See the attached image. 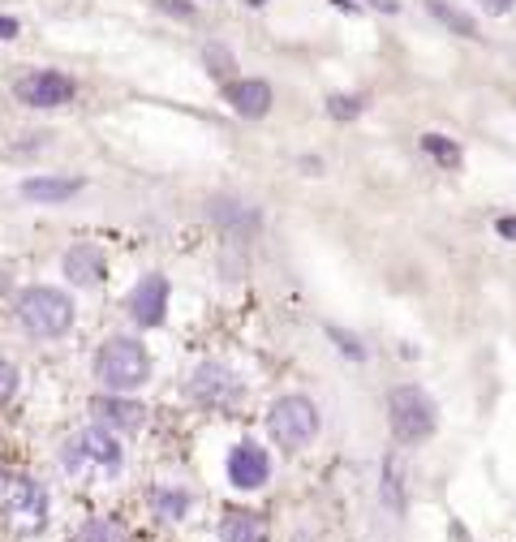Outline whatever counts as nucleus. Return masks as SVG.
I'll list each match as a JSON object with an SVG mask.
<instances>
[{
	"label": "nucleus",
	"instance_id": "obj_15",
	"mask_svg": "<svg viewBox=\"0 0 516 542\" xmlns=\"http://www.w3.org/2000/svg\"><path fill=\"white\" fill-rule=\"evenodd\" d=\"M95 413H99V418H104L108 426H125V431H134L147 409L134 405V401H121V396L112 392V396H99V401H95Z\"/></svg>",
	"mask_w": 516,
	"mask_h": 542
},
{
	"label": "nucleus",
	"instance_id": "obj_30",
	"mask_svg": "<svg viewBox=\"0 0 516 542\" xmlns=\"http://www.w3.org/2000/svg\"><path fill=\"white\" fill-rule=\"evenodd\" d=\"M370 9H379V13H400V0H366Z\"/></svg>",
	"mask_w": 516,
	"mask_h": 542
},
{
	"label": "nucleus",
	"instance_id": "obj_8",
	"mask_svg": "<svg viewBox=\"0 0 516 542\" xmlns=\"http://www.w3.org/2000/svg\"><path fill=\"white\" fill-rule=\"evenodd\" d=\"M129 315H134L138 327H160L168 319V280L160 271H151V276H142L134 284V293H129Z\"/></svg>",
	"mask_w": 516,
	"mask_h": 542
},
{
	"label": "nucleus",
	"instance_id": "obj_10",
	"mask_svg": "<svg viewBox=\"0 0 516 542\" xmlns=\"http://www.w3.org/2000/svg\"><path fill=\"white\" fill-rule=\"evenodd\" d=\"M271 478V456L258 448V444H237L228 452V482H233L237 491H258L263 482Z\"/></svg>",
	"mask_w": 516,
	"mask_h": 542
},
{
	"label": "nucleus",
	"instance_id": "obj_16",
	"mask_svg": "<svg viewBox=\"0 0 516 542\" xmlns=\"http://www.w3.org/2000/svg\"><path fill=\"white\" fill-rule=\"evenodd\" d=\"M215 220H220L233 237H250L258 228V211L254 207H241V203H215Z\"/></svg>",
	"mask_w": 516,
	"mask_h": 542
},
{
	"label": "nucleus",
	"instance_id": "obj_32",
	"mask_svg": "<svg viewBox=\"0 0 516 542\" xmlns=\"http://www.w3.org/2000/svg\"><path fill=\"white\" fill-rule=\"evenodd\" d=\"M250 5H263V0H250Z\"/></svg>",
	"mask_w": 516,
	"mask_h": 542
},
{
	"label": "nucleus",
	"instance_id": "obj_18",
	"mask_svg": "<svg viewBox=\"0 0 516 542\" xmlns=\"http://www.w3.org/2000/svg\"><path fill=\"white\" fill-rule=\"evenodd\" d=\"M422 151L430 155V160H439L443 168H456V164H461V147H456L448 134H422Z\"/></svg>",
	"mask_w": 516,
	"mask_h": 542
},
{
	"label": "nucleus",
	"instance_id": "obj_11",
	"mask_svg": "<svg viewBox=\"0 0 516 542\" xmlns=\"http://www.w3.org/2000/svg\"><path fill=\"white\" fill-rule=\"evenodd\" d=\"M224 99L233 104L237 117H267L271 112V87L263 78H233V82H224Z\"/></svg>",
	"mask_w": 516,
	"mask_h": 542
},
{
	"label": "nucleus",
	"instance_id": "obj_14",
	"mask_svg": "<svg viewBox=\"0 0 516 542\" xmlns=\"http://www.w3.org/2000/svg\"><path fill=\"white\" fill-rule=\"evenodd\" d=\"M220 538L224 542H263L267 525L258 512H228V517L220 521Z\"/></svg>",
	"mask_w": 516,
	"mask_h": 542
},
{
	"label": "nucleus",
	"instance_id": "obj_31",
	"mask_svg": "<svg viewBox=\"0 0 516 542\" xmlns=\"http://www.w3.org/2000/svg\"><path fill=\"white\" fill-rule=\"evenodd\" d=\"M9 289V280H5V271H0V293H5Z\"/></svg>",
	"mask_w": 516,
	"mask_h": 542
},
{
	"label": "nucleus",
	"instance_id": "obj_2",
	"mask_svg": "<svg viewBox=\"0 0 516 542\" xmlns=\"http://www.w3.org/2000/svg\"><path fill=\"white\" fill-rule=\"evenodd\" d=\"M18 323L39 340L65 336L69 323H74V302L61 289H48V284H31V289L18 293Z\"/></svg>",
	"mask_w": 516,
	"mask_h": 542
},
{
	"label": "nucleus",
	"instance_id": "obj_23",
	"mask_svg": "<svg viewBox=\"0 0 516 542\" xmlns=\"http://www.w3.org/2000/svg\"><path fill=\"white\" fill-rule=\"evenodd\" d=\"M78 542H117V530H112V521H86Z\"/></svg>",
	"mask_w": 516,
	"mask_h": 542
},
{
	"label": "nucleus",
	"instance_id": "obj_25",
	"mask_svg": "<svg viewBox=\"0 0 516 542\" xmlns=\"http://www.w3.org/2000/svg\"><path fill=\"white\" fill-rule=\"evenodd\" d=\"M327 336L332 340H340V349L349 353V358H366V349L357 345V336H349V332H340V327H327Z\"/></svg>",
	"mask_w": 516,
	"mask_h": 542
},
{
	"label": "nucleus",
	"instance_id": "obj_3",
	"mask_svg": "<svg viewBox=\"0 0 516 542\" xmlns=\"http://www.w3.org/2000/svg\"><path fill=\"white\" fill-rule=\"evenodd\" d=\"M121 461H125V452L104 426H86V431H78L74 439H69V448H65V469L74 478H82V482L112 478L121 469Z\"/></svg>",
	"mask_w": 516,
	"mask_h": 542
},
{
	"label": "nucleus",
	"instance_id": "obj_7",
	"mask_svg": "<svg viewBox=\"0 0 516 542\" xmlns=\"http://www.w3.org/2000/svg\"><path fill=\"white\" fill-rule=\"evenodd\" d=\"M185 392H190L198 405H207V409H228V405L241 401L237 375L228 366H220V362H203V366H198L194 379L185 383Z\"/></svg>",
	"mask_w": 516,
	"mask_h": 542
},
{
	"label": "nucleus",
	"instance_id": "obj_13",
	"mask_svg": "<svg viewBox=\"0 0 516 542\" xmlns=\"http://www.w3.org/2000/svg\"><path fill=\"white\" fill-rule=\"evenodd\" d=\"M82 190L78 177H31L22 181V198H31V203H69Z\"/></svg>",
	"mask_w": 516,
	"mask_h": 542
},
{
	"label": "nucleus",
	"instance_id": "obj_4",
	"mask_svg": "<svg viewBox=\"0 0 516 542\" xmlns=\"http://www.w3.org/2000/svg\"><path fill=\"white\" fill-rule=\"evenodd\" d=\"M387 422H392V435L400 444L413 448V444L435 435V401H430L422 388L405 383V388H396L387 396Z\"/></svg>",
	"mask_w": 516,
	"mask_h": 542
},
{
	"label": "nucleus",
	"instance_id": "obj_24",
	"mask_svg": "<svg viewBox=\"0 0 516 542\" xmlns=\"http://www.w3.org/2000/svg\"><path fill=\"white\" fill-rule=\"evenodd\" d=\"M13 392H18V366L0 362V405H9Z\"/></svg>",
	"mask_w": 516,
	"mask_h": 542
},
{
	"label": "nucleus",
	"instance_id": "obj_22",
	"mask_svg": "<svg viewBox=\"0 0 516 542\" xmlns=\"http://www.w3.org/2000/svg\"><path fill=\"white\" fill-rule=\"evenodd\" d=\"M151 504L160 508L164 517H172V521H177L181 512H185V495H181V491H151Z\"/></svg>",
	"mask_w": 516,
	"mask_h": 542
},
{
	"label": "nucleus",
	"instance_id": "obj_19",
	"mask_svg": "<svg viewBox=\"0 0 516 542\" xmlns=\"http://www.w3.org/2000/svg\"><path fill=\"white\" fill-rule=\"evenodd\" d=\"M383 504L396 512H405V487H400V469H396V461H383Z\"/></svg>",
	"mask_w": 516,
	"mask_h": 542
},
{
	"label": "nucleus",
	"instance_id": "obj_26",
	"mask_svg": "<svg viewBox=\"0 0 516 542\" xmlns=\"http://www.w3.org/2000/svg\"><path fill=\"white\" fill-rule=\"evenodd\" d=\"M164 13H177V18H190L194 22V5H185V0H155Z\"/></svg>",
	"mask_w": 516,
	"mask_h": 542
},
{
	"label": "nucleus",
	"instance_id": "obj_21",
	"mask_svg": "<svg viewBox=\"0 0 516 542\" xmlns=\"http://www.w3.org/2000/svg\"><path fill=\"white\" fill-rule=\"evenodd\" d=\"M362 99L357 95H327V112H332L336 121H353V117H362Z\"/></svg>",
	"mask_w": 516,
	"mask_h": 542
},
{
	"label": "nucleus",
	"instance_id": "obj_12",
	"mask_svg": "<svg viewBox=\"0 0 516 542\" xmlns=\"http://www.w3.org/2000/svg\"><path fill=\"white\" fill-rule=\"evenodd\" d=\"M65 276L74 284H99L104 280V254H99V246L78 241V246L65 254Z\"/></svg>",
	"mask_w": 516,
	"mask_h": 542
},
{
	"label": "nucleus",
	"instance_id": "obj_6",
	"mask_svg": "<svg viewBox=\"0 0 516 542\" xmlns=\"http://www.w3.org/2000/svg\"><path fill=\"white\" fill-rule=\"evenodd\" d=\"M13 95L26 108H65V104H74L78 82L61 74V69H31V74H22L13 82Z\"/></svg>",
	"mask_w": 516,
	"mask_h": 542
},
{
	"label": "nucleus",
	"instance_id": "obj_29",
	"mask_svg": "<svg viewBox=\"0 0 516 542\" xmlns=\"http://www.w3.org/2000/svg\"><path fill=\"white\" fill-rule=\"evenodd\" d=\"M478 5H482L486 13H508V9L516 5V0H478Z\"/></svg>",
	"mask_w": 516,
	"mask_h": 542
},
{
	"label": "nucleus",
	"instance_id": "obj_1",
	"mask_svg": "<svg viewBox=\"0 0 516 542\" xmlns=\"http://www.w3.org/2000/svg\"><path fill=\"white\" fill-rule=\"evenodd\" d=\"M95 379L104 383L108 392H138L142 383L151 379V353L142 340L134 336H108L99 345V358H95Z\"/></svg>",
	"mask_w": 516,
	"mask_h": 542
},
{
	"label": "nucleus",
	"instance_id": "obj_27",
	"mask_svg": "<svg viewBox=\"0 0 516 542\" xmlns=\"http://www.w3.org/2000/svg\"><path fill=\"white\" fill-rule=\"evenodd\" d=\"M18 35H22L18 18H9V13H0V39H18Z\"/></svg>",
	"mask_w": 516,
	"mask_h": 542
},
{
	"label": "nucleus",
	"instance_id": "obj_20",
	"mask_svg": "<svg viewBox=\"0 0 516 542\" xmlns=\"http://www.w3.org/2000/svg\"><path fill=\"white\" fill-rule=\"evenodd\" d=\"M203 61H207V69H211L215 82H233V69H237L233 52H224L220 44H207V48H203Z\"/></svg>",
	"mask_w": 516,
	"mask_h": 542
},
{
	"label": "nucleus",
	"instance_id": "obj_5",
	"mask_svg": "<svg viewBox=\"0 0 516 542\" xmlns=\"http://www.w3.org/2000/svg\"><path fill=\"white\" fill-rule=\"evenodd\" d=\"M267 431L280 448L301 452V448L314 444V435H319V409H314L310 396H280L267 413Z\"/></svg>",
	"mask_w": 516,
	"mask_h": 542
},
{
	"label": "nucleus",
	"instance_id": "obj_9",
	"mask_svg": "<svg viewBox=\"0 0 516 542\" xmlns=\"http://www.w3.org/2000/svg\"><path fill=\"white\" fill-rule=\"evenodd\" d=\"M9 521L18 525V530L35 534L43 521H48V491L39 487L35 478H18L9 491Z\"/></svg>",
	"mask_w": 516,
	"mask_h": 542
},
{
	"label": "nucleus",
	"instance_id": "obj_28",
	"mask_svg": "<svg viewBox=\"0 0 516 542\" xmlns=\"http://www.w3.org/2000/svg\"><path fill=\"white\" fill-rule=\"evenodd\" d=\"M495 233H499V237H508V241H516V220H512V216L495 220Z\"/></svg>",
	"mask_w": 516,
	"mask_h": 542
},
{
	"label": "nucleus",
	"instance_id": "obj_17",
	"mask_svg": "<svg viewBox=\"0 0 516 542\" xmlns=\"http://www.w3.org/2000/svg\"><path fill=\"white\" fill-rule=\"evenodd\" d=\"M426 13L430 18H439L448 31H456V35H465V39H478V22L469 18V13H461V9H452L448 0H426Z\"/></svg>",
	"mask_w": 516,
	"mask_h": 542
}]
</instances>
